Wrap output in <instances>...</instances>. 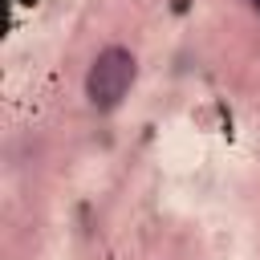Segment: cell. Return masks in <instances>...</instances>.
I'll list each match as a JSON object with an SVG mask.
<instances>
[{"label": "cell", "instance_id": "cell-1", "mask_svg": "<svg viewBox=\"0 0 260 260\" xmlns=\"http://www.w3.org/2000/svg\"><path fill=\"white\" fill-rule=\"evenodd\" d=\"M130 81H134V53L122 49V45H110L93 57V65L85 73V98L98 110H114L126 98Z\"/></svg>", "mask_w": 260, "mask_h": 260}, {"label": "cell", "instance_id": "cell-2", "mask_svg": "<svg viewBox=\"0 0 260 260\" xmlns=\"http://www.w3.org/2000/svg\"><path fill=\"white\" fill-rule=\"evenodd\" d=\"M248 4H252V8H256V12H260V0H248Z\"/></svg>", "mask_w": 260, "mask_h": 260}]
</instances>
